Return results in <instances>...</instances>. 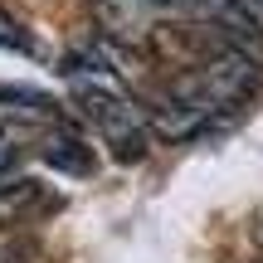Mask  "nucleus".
Segmentation results:
<instances>
[{
	"instance_id": "obj_3",
	"label": "nucleus",
	"mask_w": 263,
	"mask_h": 263,
	"mask_svg": "<svg viewBox=\"0 0 263 263\" xmlns=\"http://www.w3.org/2000/svg\"><path fill=\"white\" fill-rule=\"evenodd\" d=\"M93 10L112 34H141V29H151L156 15L180 10V0H93Z\"/></svg>"
},
{
	"instance_id": "obj_2",
	"label": "nucleus",
	"mask_w": 263,
	"mask_h": 263,
	"mask_svg": "<svg viewBox=\"0 0 263 263\" xmlns=\"http://www.w3.org/2000/svg\"><path fill=\"white\" fill-rule=\"evenodd\" d=\"M254 83V59L249 54H215V59H200L185 78H176L166 98V117L161 127L176 132V137H190V132L210 127V117H219L224 107H234L239 98L249 93Z\"/></svg>"
},
{
	"instance_id": "obj_5",
	"label": "nucleus",
	"mask_w": 263,
	"mask_h": 263,
	"mask_svg": "<svg viewBox=\"0 0 263 263\" xmlns=\"http://www.w3.org/2000/svg\"><path fill=\"white\" fill-rule=\"evenodd\" d=\"M0 54H34V39L10 10H0Z\"/></svg>"
},
{
	"instance_id": "obj_4",
	"label": "nucleus",
	"mask_w": 263,
	"mask_h": 263,
	"mask_svg": "<svg viewBox=\"0 0 263 263\" xmlns=\"http://www.w3.org/2000/svg\"><path fill=\"white\" fill-rule=\"evenodd\" d=\"M44 161H49L54 171H68V176H93V166H98L93 146H88V141H78V137H49Z\"/></svg>"
},
{
	"instance_id": "obj_1",
	"label": "nucleus",
	"mask_w": 263,
	"mask_h": 263,
	"mask_svg": "<svg viewBox=\"0 0 263 263\" xmlns=\"http://www.w3.org/2000/svg\"><path fill=\"white\" fill-rule=\"evenodd\" d=\"M64 78H68V88H73L78 112H83L88 122L98 127V137L112 146L117 161H141V156H146V146H151V127H146V117H141V107L112 83V73H107L103 59L93 54L88 64L68 59Z\"/></svg>"
},
{
	"instance_id": "obj_6",
	"label": "nucleus",
	"mask_w": 263,
	"mask_h": 263,
	"mask_svg": "<svg viewBox=\"0 0 263 263\" xmlns=\"http://www.w3.org/2000/svg\"><path fill=\"white\" fill-rule=\"evenodd\" d=\"M15 151H20V137L10 127H0V176L10 171V161H15Z\"/></svg>"
}]
</instances>
